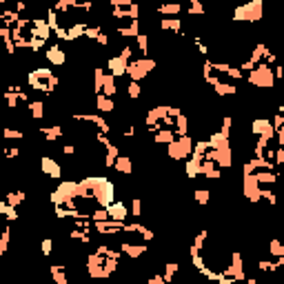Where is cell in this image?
Returning a JSON list of instances; mask_svg holds the SVG:
<instances>
[{
  "label": "cell",
  "mask_w": 284,
  "mask_h": 284,
  "mask_svg": "<svg viewBox=\"0 0 284 284\" xmlns=\"http://www.w3.org/2000/svg\"><path fill=\"white\" fill-rule=\"evenodd\" d=\"M27 85H29L31 89H36V91H40V93H53L55 87L60 85V78L53 76L49 69L40 67V69H33L27 74Z\"/></svg>",
  "instance_id": "cell-1"
},
{
  "label": "cell",
  "mask_w": 284,
  "mask_h": 284,
  "mask_svg": "<svg viewBox=\"0 0 284 284\" xmlns=\"http://www.w3.org/2000/svg\"><path fill=\"white\" fill-rule=\"evenodd\" d=\"M262 0H249L233 9V20L236 22H260L262 20Z\"/></svg>",
  "instance_id": "cell-2"
},
{
  "label": "cell",
  "mask_w": 284,
  "mask_h": 284,
  "mask_svg": "<svg viewBox=\"0 0 284 284\" xmlns=\"http://www.w3.org/2000/svg\"><path fill=\"white\" fill-rule=\"evenodd\" d=\"M158 67L153 58H149V55H142V58H131L129 65H127V76H129V80H136V82H142L144 78H147L151 71Z\"/></svg>",
  "instance_id": "cell-3"
},
{
  "label": "cell",
  "mask_w": 284,
  "mask_h": 284,
  "mask_svg": "<svg viewBox=\"0 0 284 284\" xmlns=\"http://www.w3.org/2000/svg\"><path fill=\"white\" fill-rule=\"evenodd\" d=\"M249 85L258 87V89H273L275 87V78H273V69L271 65H255L251 71H249Z\"/></svg>",
  "instance_id": "cell-4"
},
{
  "label": "cell",
  "mask_w": 284,
  "mask_h": 284,
  "mask_svg": "<svg viewBox=\"0 0 284 284\" xmlns=\"http://www.w3.org/2000/svg\"><path fill=\"white\" fill-rule=\"evenodd\" d=\"M193 151V138L191 136H176L166 144V155L169 160H187Z\"/></svg>",
  "instance_id": "cell-5"
},
{
  "label": "cell",
  "mask_w": 284,
  "mask_h": 284,
  "mask_svg": "<svg viewBox=\"0 0 284 284\" xmlns=\"http://www.w3.org/2000/svg\"><path fill=\"white\" fill-rule=\"evenodd\" d=\"M71 120H76V122H89V125L96 127V129L102 131V133H109L111 131V125L100 113H71Z\"/></svg>",
  "instance_id": "cell-6"
},
{
  "label": "cell",
  "mask_w": 284,
  "mask_h": 284,
  "mask_svg": "<svg viewBox=\"0 0 284 284\" xmlns=\"http://www.w3.org/2000/svg\"><path fill=\"white\" fill-rule=\"evenodd\" d=\"M40 171L42 176L51 178V180H63V164L51 155H42L40 158Z\"/></svg>",
  "instance_id": "cell-7"
},
{
  "label": "cell",
  "mask_w": 284,
  "mask_h": 284,
  "mask_svg": "<svg viewBox=\"0 0 284 284\" xmlns=\"http://www.w3.org/2000/svg\"><path fill=\"white\" fill-rule=\"evenodd\" d=\"M127 65H129V60L120 58L118 53L107 58V71L111 76H116V78H125L127 76Z\"/></svg>",
  "instance_id": "cell-8"
},
{
  "label": "cell",
  "mask_w": 284,
  "mask_h": 284,
  "mask_svg": "<svg viewBox=\"0 0 284 284\" xmlns=\"http://www.w3.org/2000/svg\"><path fill=\"white\" fill-rule=\"evenodd\" d=\"M251 136H266V138H273L275 140V133H273V127H271V120L269 118H255L251 122Z\"/></svg>",
  "instance_id": "cell-9"
},
{
  "label": "cell",
  "mask_w": 284,
  "mask_h": 284,
  "mask_svg": "<svg viewBox=\"0 0 284 284\" xmlns=\"http://www.w3.org/2000/svg\"><path fill=\"white\" fill-rule=\"evenodd\" d=\"M120 251H122V255H127V258L138 260V258H142L149 249H147V244H136V242H129V240H122L120 242Z\"/></svg>",
  "instance_id": "cell-10"
},
{
  "label": "cell",
  "mask_w": 284,
  "mask_h": 284,
  "mask_svg": "<svg viewBox=\"0 0 284 284\" xmlns=\"http://www.w3.org/2000/svg\"><path fill=\"white\" fill-rule=\"evenodd\" d=\"M38 133L44 138L47 144H53L65 136V129H63V125H47V127H38Z\"/></svg>",
  "instance_id": "cell-11"
},
{
  "label": "cell",
  "mask_w": 284,
  "mask_h": 284,
  "mask_svg": "<svg viewBox=\"0 0 284 284\" xmlns=\"http://www.w3.org/2000/svg\"><path fill=\"white\" fill-rule=\"evenodd\" d=\"M107 213L111 220H118V222H125L127 215H129V207H127L125 202H120V200H113V202L107 207Z\"/></svg>",
  "instance_id": "cell-12"
},
{
  "label": "cell",
  "mask_w": 284,
  "mask_h": 284,
  "mask_svg": "<svg viewBox=\"0 0 284 284\" xmlns=\"http://www.w3.org/2000/svg\"><path fill=\"white\" fill-rule=\"evenodd\" d=\"M44 58H47L51 65H55V67L67 65V53H65V49L60 47V44H51V47L47 49V53H44Z\"/></svg>",
  "instance_id": "cell-13"
},
{
  "label": "cell",
  "mask_w": 284,
  "mask_h": 284,
  "mask_svg": "<svg viewBox=\"0 0 284 284\" xmlns=\"http://www.w3.org/2000/svg\"><path fill=\"white\" fill-rule=\"evenodd\" d=\"M185 174H187V178H191V180L200 178L202 176V160L196 158V155H189L185 160Z\"/></svg>",
  "instance_id": "cell-14"
},
{
  "label": "cell",
  "mask_w": 284,
  "mask_h": 284,
  "mask_svg": "<svg viewBox=\"0 0 284 284\" xmlns=\"http://www.w3.org/2000/svg\"><path fill=\"white\" fill-rule=\"evenodd\" d=\"M160 31L162 33H180L182 31V20L178 16H164L160 18Z\"/></svg>",
  "instance_id": "cell-15"
},
{
  "label": "cell",
  "mask_w": 284,
  "mask_h": 284,
  "mask_svg": "<svg viewBox=\"0 0 284 284\" xmlns=\"http://www.w3.org/2000/svg\"><path fill=\"white\" fill-rule=\"evenodd\" d=\"M111 169H116L118 174H122V176H131L133 174V160L129 158V155H118L116 158V162H113V166Z\"/></svg>",
  "instance_id": "cell-16"
},
{
  "label": "cell",
  "mask_w": 284,
  "mask_h": 284,
  "mask_svg": "<svg viewBox=\"0 0 284 284\" xmlns=\"http://www.w3.org/2000/svg\"><path fill=\"white\" fill-rule=\"evenodd\" d=\"M209 147L211 149H226V147H231V138L229 136H224L222 131H213L209 136Z\"/></svg>",
  "instance_id": "cell-17"
},
{
  "label": "cell",
  "mask_w": 284,
  "mask_h": 284,
  "mask_svg": "<svg viewBox=\"0 0 284 284\" xmlns=\"http://www.w3.org/2000/svg\"><path fill=\"white\" fill-rule=\"evenodd\" d=\"M160 16H180L182 14V5L180 0H174V3H160L158 7H155Z\"/></svg>",
  "instance_id": "cell-18"
},
{
  "label": "cell",
  "mask_w": 284,
  "mask_h": 284,
  "mask_svg": "<svg viewBox=\"0 0 284 284\" xmlns=\"http://www.w3.org/2000/svg\"><path fill=\"white\" fill-rule=\"evenodd\" d=\"M107 98H116V93H118V78L111 76V74H104V80H102V91Z\"/></svg>",
  "instance_id": "cell-19"
},
{
  "label": "cell",
  "mask_w": 284,
  "mask_h": 284,
  "mask_svg": "<svg viewBox=\"0 0 284 284\" xmlns=\"http://www.w3.org/2000/svg\"><path fill=\"white\" fill-rule=\"evenodd\" d=\"M96 109L100 111V113H113L116 111L113 98H107L104 93H96Z\"/></svg>",
  "instance_id": "cell-20"
},
{
  "label": "cell",
  "mask_w": 284,
  "mask_h": 284,
  "mask_svg": "<svg viewBox=\"0 0 284 284\" xmlns=\"http://www.w3.org/2000/svg\"><path fill=\"white\" fill-rule=\"evenodd\" d=\"M151 136H153V142H155V144H164V147H166V144H169V142L176 138V131L169 129V127H162V129L153 131Z\"/></svg>",
  "instance_id": "cell-21"
},
{
  "label": "cell",
  "mask_w": 284,
  "mask_h": 284,
  "mask_svg": "<svg viewBox=\"0 0 284 284\" xmlns=\"http://www.w3.org/2000/svg\"><path fill=\"white\" fill-rule=\"evenodd\" d=\"M49 273H51L55 284H69V275H67V266L65 264H51L49 266Z\"/></svg>",
  "instance_id": "cell-22"
},
{
  "label": "cell",
  "mask_w": 284,
  "mask_h": 284,
  "mask_svg": "<svg viewBox=\"0 0 284 284\" xmlns=\"http://www.w3.org/2000/svg\"><path fill=\"white\" fill-rule=\"evenodd\" d=\"M27 111H29V116L33 120H42L44 113H47L42 100H29V102H27Z\"/></svg>",
  "instance_id": "cell-23"
},
{
  "label": "cell",
  "mask_w": 284,
  "mask_h": 284,
  "mask_svg": "<svg viewBox=\"0 0 284 284\" xmlns=\"http://www.w3.org/2000/svg\"><path fill=\"white\" fill-rule=\"evenodd\" d=\"M213 93L220 98H229V96H236L238 93V87L231 85V82H218V85H213Z\"/></svg>",
  "instance_id": "cell-24"
},
{
  "label": "cell",
  "mask_w": 284,
  "mask_h": 284,
  "mask_svg": "<svg viewBox=\"0 0 284 284\" xmlns=\"http://www.w3.org/2000/svg\"><path fill=\"white\" fill-rule=\"evenodd\" d=\"M25 198H27L25 191H9L7 196H5V202H7L9 207H16V209H18L20 204L25 202Z\"/></svg>",
  "instance_id": "cell-25"
},
{
  "label": "cell",
  "mask_w": 284,
  "mask_h": 284,
  "mask_svg": "<svg viewBox=\"0 0 284 284\" xmlns=\"http://www.w3.org/2000/svg\"><path fill=\"white\" fill-rule=\"evenodd\" d=\"M136 42H138V49H140L142 55H149L151 53V44H149V33L147 31H140L136 36Z\"/></svg>",
  "instance_id": "cell-26"
},
{
  "label": "cell",
  "mask_w": 284,
  "mask_h": 284,
  "mask_svg": "<svg viewBox=\"0 0 284 284\" xmlns=\"http://www.w3.org/2000/svg\"><path fill=\"white\" fill-rule=\"evenodd\" d=\"M22 138H25V131L14 129V127H9V125L3 127V140H22Z\"/></svg>",
  "instance_id": "cell-27"
},
{
  "label": "cell",
  "mask_w": 284,
  "mask_h": 284,
  "mask_svg": "<svg viewBox=\"0 0 284 284\" xmlns=\"http://www.w3.org/2000/svg\"><path fill=\"white\" fill-rule=\"evenodd\" d=\"M104 74H107V71H104L102 67H96V69H93V89H91L93 93H100V91H102V80H104Z\"/></svg>",
  "instance_id": "cell-28"
},
{
  "label": "cell",
  "mask_w": 284,
  "mask_h": 284,
  "mask_svg": "<svg viewBox=\"0 0 284 284\" xmlns=\"http://www.w3.org/2000/svg\"><path fill=\"white\" fill-rule=\"evenodd\" d=\"M187 14H189V16H204V14H207V9H204L202 0H189Z\"/></svg>",
  "instance_id": "cell-29"
},
{
  "label": "cell",
  "mask_w": 284,
  "mask_h": 284,
  "mask_svg": "<svg viewBox=\"0 0 284 284\" xmlns=\"http://www.w3.org/2000/svg\"><path fill=\"white\" fill-rule=\"evenodd\" d=\"M127 96H129L131 100H138L142 98V85L136 80H129V85H127Z\"/></svg>",
  "instance_id": "cell-30"
},
{
  "label": "cell",
  "mask_w": 284,
  "mask_h": 284,
  "mask_svg": "<svg viewBox=\"0 0 284 284\" xmlns=\"http://www.w3.org/2000/svg\"><path fill=\"white\" fill-rule=\"evenodd\" d=\"M178 271H180V264H178V262H166V264H164V275H162L164 282H166V284L174 282V277H176Z\"/></svg>",
  "instance_id": "cell-31"
},
{
  "label": "cell",
  "mask_w": 284,
  "mask_h": 284,
  "mask_svg": "<svg viewBox=\"0 0 284 284\" xmlns=\"http://www.w3.org/2000/svg\"><path fill=\"white\" fill-rule=\"evenodd\" d=\"M269 253L273 255V258H284V247L277 238H271L269 240Z\"/></svg>",
  "instance_id": "cell-32"
},
{
  "label": "cell",
  "mask_w": 284,
  "mask_h": 284,
  "mask_svg": "<svg viewBox=\"0 0 284 284\" xmlns=\"http://www.w3.org/2000/svg\"><path fill=\"white\" fill-rule=\"evenodd\" d=\"M129 215H133V218H142V200L138 198V196H133V198H131Z\"/></svg>",
  "instance_id": "cell-33"
},
{
  "label": "cell",
  "mask_w": 284,
  "mask_h": 284,
  "mask_svg": "<svg viewBox=\"0 0 284 284\" xmlns=\"http://www.w3.org/2000/svg\"><path fill=\"white\" fill-rule=\"evenodd\" d=\"M193 200L204 207V204H209V200H211V191L209 189H196V191H193Z\"/></svg>",
  "instance_id": "cell-34"
},
{
  "label": "cell",
  "mask_w": 284,
  "mask_h": 284,
  "mask_svg": "<svg viewBox=\"0 0 284 284\" xmlns=\"http://www.w3.org/2000/svg\"><path fill=\"white\" fill-rule=\"evenodd\" d=\"M102 31H104V27H102V25H87L85 38H87V40H96V38H98Z\"/></svg>",
  "instance_id": "cell-35"
},
{
  "label": "cell",
  "mask_w": 284,
  "mask_h": 284,
  "mask_svg": "<svg viewBox=\"0 0 284 284\" xmlns=\"http://www.w3.org/2000/svg\"><path fill=\"white\" fill-rule=\"evenodd\" d=\"M53 247H55L53 238H44V240L40 242V253L44 255V258H49V255L53 253Z\"/></svg>",
  "instance_id": "cell-36"
},
{
  "label": "cell",
  "mask_w": 284,
  "mask_h": 284,
  "mask_svg": "<svg viewBox=\"0 0 284 284\" xmlns=\"http://www.w3.org/2000/svg\"><path fill=\"white\" fill-rule=\"evenodd\" d=\"M118 55H120V58H125V60H131L133 58V47H131V44H122V47H120V51H118Z\"/></svg>",
  "instance_id": "cell-37"
},
{
  "label": "cell",
  "mask_w": 284,
  "mask_h": 284,
  "mask_svg": "<svg viewBox=\"0 0 284 284\" xmlns=\"http://www.w3.org/2000/svg\"><path fill=\"white\" fill-rule=\"evenodd\" d=\"M76 151H78L76 144H69V142L63 144V155H76Z\"/></svg>",
  "instance_id": "cell-38"
},
{
  "label": "cell",
  "mask_w": 284,
  "mask_h": 284,
  "mask_svg": "<svg viewBox=\"0 0 284 284\" xmlns=\"http://www.w3.org/2000/svg\"><path fill=\"white\" fill-rule=\"evenodd\" d=\"M3 22H5V16H3V11H0V25H3Z\"/></svg>",
  "instance_id": "cell-39"
},
{
  "label": "cell",
  "mask_w": 284,
  "mask_h": 284,
  "mask_svg": "<svg viewBox=\"0 0 284 284\" xmlns=\"http://www.w3.org/2000/svg\"><path fill=\"white\" fill-rule=\"evenodd\" d=\"M5 3H9V0H5Z\"/></svg>",
  "instance_id": "cell-40"
}]
</instances>
